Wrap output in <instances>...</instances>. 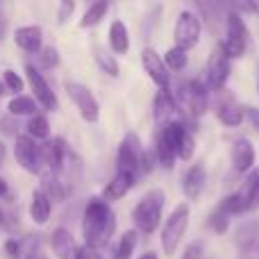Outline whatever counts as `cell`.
Returning <instances> with one entry per match:
<instances>
[{
  "label": "cell",
  "mask_w": 259,
  "mask_h": 259,
  "mask_svg": "<svg viewBox=\"0 0 259 259\" xmlns=\"http://www.w3.org/2000/svg\"><path fill=\"white\" fill-rule=\"evenodd\" d=\"M230 157H232V166H234L237 173L248 175L252 168H255L257 152H255V146L250 143V139H246V137L237 139V141L232 143V152H230Z\"/></svg>",
  "instance_id": "5bb4252c"
},
{
  "label": "cell",
  "mask_w": 259,
  "mask_h": 259,
  "mask_svg": "<svg viewBox=\"0 0 259 259\" xmlns=\"http://www.w3.org/2000/svg\"><path fill=\"white\" fill-rule=\"evenodd\" d=\"M5 252L9 259H34L41 252V234H25V237L7 239Z\"/></svg>",
  "instance_id": "4fadbf2b"
},
{
  "label": "cell",
  "mask_w": 259,
  "mask_h": 259,
  "mask_svg": "<svg viewBox=\"0 0 259 259\" xmlns=\"http://www.w3.org/2000/svg\"><path fill=\"white\" fill-rule=\"evenodd\" d=\"M143 152H146V148L141 146L139 134L137 132H127L125 137H123L121 146H118V152H116V170L118 173L139 175Z\"/></svg>",
  "instance_id": "ba28073f"
},
{
  "label": "cell",
  "mask_w": 259,
  "mask_h": 259,
  "mask_svg": "<svg viewBox=\"0 0 259 259\" xmlns=\"http://www.w3.org/2000/svg\"><path fill=\"white\" fill-rule=\"evenodd\" d=\"M216 116L225 127H239L243 123V107H239L234 100H225V103L219 105Z\"/></svg>",
  "instance_id": "603a6c76"
},
{
  "label": "cell",
  "mask_w": 259,
  "mask_h": 259,
  "mask_svg": "<svg viewBox=\"0 0 259 259\" xmlns=\"http://www.w3.org/2000/svg\"><path fill=\"white\" fill-rule=\"evenodd\" d=\"M137 246H139V232L137 230H127V232H123V237L118 239V243H116V250H114V259H132Z\"/></svg>",
  "instance_id": "83f0119b"
},
{
  "label": "cell",
  "mask_w": 259,
  "mask_h": 259,
  "mask_svg": "<svg viewBox=\"0 0 259 259\" xmlns=\"http://www.w3.org/2000/svg\"><path fill=\"white\" fill-rule=\"evenodd\" d=\"M182 98L187 105V112L193 118H200L207 114V105H209V89L202 80H191L182 87Z\"/></svg>",
  "instance_id": "8fae6325"
},
{
  "label": "cell",
  "mask_w": 259,
  "mask_h": 259,
  "mask_svg": "<svg viewBox=\"0 0 259 259\" xmlns=\"http://www.w3.org/2000/svg\"><path fill=\"white\" fill-rule=\"evenodd\" d=\"M16 46L27 55H39L44 48V30L41 25H21L14 32Z\"/></svg>",
  "instance_id": "9a60e30c"
},
{
  "label": "cell",
  "mask_w": 259,
  "mask_h": 259,
  "mask_svg": "<svg viewBox=\"0 0 259 259\" xmlns=\"http://www.w3.org/2000/svg\"><path fill=\"white\" fill-rule=\"evenodd\" d=\"M155 159H157V164L161 166V168H166V170H170L175 166V159H178V155H175V150L168 146V143L161 139V134L157 132V139H155Z\"/></svg>",
  "instance_id": "f1b7e54d"
},
{
  "label": "cell",
  "mask_w": 259,
  "mask_h": 259,
  "mask_svg": "<svg viewBox=\"0 0 259 259\" xmlns=\"http://www.w3.org/2000/svg\"><path fill=\"white\" fill-rule=\"evenodd\" d=\"M5 159H7V146H5V143L0 141V166L5 164Z\"/></svg>",
  "instance_id": "b9f144b4"
},
{
  "label": "cell",
  "mask_w": 259,
  "mask_h": 259,
  "mask_svg": "<svg viewBox=\"0 0 259 259\" xmlns=\"http://www.w3.org/2000/svg\"><path fill=\"white\" fill-rule=\"evenodd\" d=\"M73 12H75V3H73V0H62V3H59V9H57V23L59 25L68 23V18L73 16Z\"/></svg>",
  "instance_id": "8d00e7d4"
},
{
  "label": "cell",
  "mask_w": 259,
  "mask_h": 259,
  "mask_svg": "<svg viewBox=\"0 0 259 259\" xmlns=\"http://www.w3.org/2000/svg\"><path fill=\"white\" fill-rule=\"evenodd\" d=\"M207 225H209L216 234H225L230 230V216L225 214L223 209H219V207H216V209L209 214V219H207Z\"/></svg>",
  "instance_id": "1f68e13d"
},
{
  "label": "cell",
  "mask_w": 259,
  "mask_h": 259,
  "mask_svg": "<svg viewBox=\"0 0 259 259\" xmlns=\"http://www.w3.org/2000/svg\"><path fill=\"white\" fill-rule=\"evenodd\" d=\"M259 209V189H257V196H255V205H252V211Z\"/></svg>",
  "instance_id": "f6af8a7d"
},
{
  "label": "cell",
  "mask_w": 259,
  "mask_h": 259,
  "mask_svg": "<svg viewBox=\"0 0 259 259\" xmlns=\"http://www.w3.org/2000/svg\"><path fill=\"white\" fill-rule=\"evenodd\" d=\"M109 12V3H105V0H98V3H91L89 7H87V12L82 14L80 18V27L82 30H89V27H96L100 21H103L105 16H107Z\"/></svg>",
  "instance_id": "4316f807"
},
{
  "label": "cell",
  "mask_w": 259,
  "mask_h": 259,
  "mask_svg": "<svg viewBox=\"0 0 259 259\" xmlns=\"http://www.w3.org/2000/svg\"><path fill=\"white\" fill-rule=\"evenodd\" d=\"M248 39H250V32H248V25L241 14L234 12V9L225 14V39L221 41L219 48L223 50V55L230 62L232 59H241L246 55Z\"/></svg>",
  "instance_id": "277c9868"
},
{
  "label": "cell",
  "mask_w": 259,
  "mask_h": 259,
  "mask_svg": "<svg viewBox=\"0 0 259 259\" xmlns=\"http://www.w3.org/2000/svg\"><path fill=\"white\" fill-rule=\"evenodd\" d=\"M116 232V214L103 198H89L82 214V237L91 250H105Z\"/></svg>",
  "instance_id": "6da1fadb"
},
{
  "label": "cell",
  "mask_w": 259,
  "mask_h": 259,
  "mask_svg": "<svg viewBox=\"0 0 259 259\" xmlns=\"http://www.w3.org/2000/svg\"><path fill=\"white\" fill-rule=\"evenodd\" d=\"M175 46L182 50H193L200 44L202 36V21L193 9H182L178 14V21H175Z\"/></svg>",
  "instance_id": "5b68a950"
},
{
  "label": "cell",
  "mask_w": 259,
  "mask_h": 259,
  "mask_svg": "<svg viewBox=\"0 0 259 259\" xmlns=\"http://www.w3.org/2000/svg\"><path fill=\"white\" fill-rule=\"evenodd\" d=\"M0 130H3L5 134H9V137H16V132H18V125L16 123H14V116H7V118H3V121H0Z\"/></svg>",
  "instance_id": "f35d334b"
},
{
  "label": "cell",
  "mask_w": 259,
  "mask_h": 259,
  "mask_svg": "<svg viewBox=\"0 0 259 259\" xmlns=\"http://www.w3.org/2000/svg\"><path fill=\"white\" fill-rule=\"evenodd\" d=\"M39 62H41V68L50 71V68H57L59 66V50L55 46H44L39 53Z\"/></svg>",
  "instance_id": "e575fe53"
},
{
  "label": "cell",
  "mask_w": 259,
  "mask_h": 259,
  "mask_svg": "<svg viewBox=\"0 0 259 259\" xmlns=\"http://www.w3.org/2000/svg\"><path fill=\"white\" fill-rule=\"evenodd\" d=\"M243 118L252 123V127L259 130V109L257 107H243Z\"/></svg>",
  "instance_id": "ab89813d"
},
{
  "label": "cell",
  "mask_w": 259,
  "mask_h": 259,
  "mask_svg": "<svg viewBox=\"0 0 259 259\" xmlns=\"http://www.w3.org/2000/svg\"><path fill=\"white\" fill-rule=\"evenodd\" d=\"M9 116H34V114H39V105H36V100L32 98V96H14L12 100H9Z\"/></svg>",
  "instance_id": "484cf974"
},
{
  "label": "cell",
  "mask_w": 259,
  "mask_h": 259,
  "mask_svg": "<svg viewBox=\"0 0 259 259\" xmlns=\"http://www.w3.org/2000/svg\"><path fill=\"white\" fill-rule=\"evenodd\" d=\"M14 155L16 161L21 164L23 170L32 175H41L46 170V161H44V148L39 141L30 139L27 134H18L16 143H14Z\"/></svg>",
  "instance_id": "8992f818"
},
{
  "label": "cell",
  "mask_w": 259,
  "mask_h": 259,
  "mask_svg": "<svg viewBox=\"0 0 259 259\" xmlns=\"http://www.w3.org/2000/svg\"><path fill=\"white\" fill-rule=\"evenodd\" d=\"M64 89H66L68 98L73 100V105L77 107L80 116L84 118L87 123H98V118H100V105H98V100H96L94 91H91L89 87L82 84V82L68 80L66 84H64Z\"/></svg>",
  "instance_id": "52a82bcc"
},
{
  "label": "cell",
  "mask_w": 259,
  "mask_h": 259,
  "mask_svg": "<svg viewBox=\"0 0 259 259\" xmlns=\"http://www.w3.org/2000/svg\"><path fill=\"white\" fill-rule=\"evenodd\" d=\"M230 71H232V66H230V59L225 57L223 50L216 46V48L211 50L209 59H207V68H205V84H207V89L221 91L225 84H228Z\"/></svg>",
  "instance_id": "30bf717a"
},
{
  "label": "cell",
  "mask_w": 259,
  "mask_h": 259,
  "mask_svg": "<svg viewBox=\"0 0 259 259\" xmlns=\"http://www.w3.org/2000/svg\"><path fill=\"white\" fill-rule=\"evenodd\" d=\"M164 205H166V193L161 189H150L143 193V198L134 205L132 209V223L139 234H152L161 225L164 219Z\"/></svg>",
  "instance_id": "7a4b0ae2"
},
{
  "label": "cell",
  "mask_w": 259,
  "mask_h": 259,
  "mask_svg": "<svg viewBox=\"0 0 259 259\" xmlns=\"http://www.w3.org/2000/svg\"><path fill=\"white\" fill-rule=\"evenodd\" d=\"M193 155H196V139H193L191 132H187L182 137V141H180V146H178V159L191 161Z\"/></svg>",
  "instance_id": "836d02e7"
},
{
  "label": "cell",
  "mask_w": 259,
  "mask_h": 259,
  "mask_svg": "<svg viewBox=\"0 0 259 259\" xmlns=\"http://www.w3.org/2000/svg\"><path fill=\"white\" fill-rule=\"evenodd\" d=\"M234 12L239 14H255V16H259V0H246V3H239L237 7H234Z\"/></svg>",
  "instance_id": "74e56055"
},
{
  "label": "cell",
  "mask_w": 259,
  "mask_h": 259,
  "mask_svg": "<svg viewBox=\"0 0 259 259\" xmlns=\"http://www.w3.org/2000/svg\"><path fill=\"white\" fill-rule=\"evenodd\" d=\"M0 94H3V91H0Z\"/></svg>",
  "instance_id": "c3c4849f"
},
{
  "label": "cell",
  "mask_w": 259,
  "mask_h": 259,
  "mask_svg": "<svg viewBox=\"0 0 259 259\" xmlns=\"http://www.w3.org/2000/svg\"><path fill=\"white\" fill-rule=\"evenodd\" d=\"M5 25H7V23H5V14H3V7H0V36L5 34Z\"/></svg>",
  "instance_id": "7bdbcfd3"
},
{
  "label": "cell",
  "mask_w": 259,
  "mask_h": 259,
  "mask_svg": "<svg viewBox=\"0 0 259 259\" xmlns=\"http://www.w3.org/2000/svg\"><path fill=\"white\" fill-rule=\"evenodd\" d=\"M53 214V200L46 196L44 189H34L30 198V219L36 225H46Z\"/></svg>",
  "instance_id": "ffe728a7"
},
{
  "label": "cell",
  "mask_w": 259,
  "mask_h": 259,
  "mask_svg": "<svg viewBox=\"0 0 259 259\" xmlns=\"http://www.w3.org/2000/svg\"><path fill=\"white\" fill-rule=\"evenodd\" d=\"M94 59L98 64V68L109 77H118L121 75V66L116 62V55H112V50H105L103 46H96L94 48Z\"/></svg>",
  "instance_id": "cb8c5ba5"
},
{
  "label": "cell",
  "mask_w": 259,
  "mask_h": 259,
  "mask_svg": "<svg viewBox=\"0 0 259 259\" xmlns=\"http://www.w3.org/2000/svg\"><path fill=\"white\" fill-rule=\"evenodd\" d=\"M139 259H159V255H157V252H152V250H148V252H143Z\"/></svg>",
  "instance_id": "ee69618b"
},
{
  "label": "cell",
  "mask_w": 259,
  "mask_h": 259,
  "mask_svg": "<svg viewBox=\"0 0 259 259\" xmlns=\"http://www.w3.org/2000/svg\"><path fill=\"white\" fill-rule=\"evenodd\" d=\"M202 255H205V241H202V239H196V241H191L187 248H184V252L180 259H202Z\"/></svg>",
  "instance_id": "d590c367"
},
{
  "label": "cell",
  "mask_w": 259,
  "mask_h": 259,
  "mask_svg": "<svg viewBox=\"0 0 259 259\" xmlns=\"http://www.w3.org/2000/svg\"><path fill=\"white\" fill-rule=\"evenodd\" d=\"M107 36H109V50H112V55H127V50H130V32H127V25L121 21V18L112 21Z\"/></svg>",
  "instance_id": "44dd1931"
},
{
  "label": "cell",
  "mask_w": 259,
  "mask_h": 259,
  "mask_svg": "<svg viewBox=\"0 0 259 259\" xmlns=\"http://www.w3.org/2000/svg\"><path fill=\"white\" fill-rule=\"evenodd\" d=\"M25 134L30 139H34V141H48L50 139V123H48V116L46 114H34V116H30V121H27L25 125Z\"/></svg>",
  "instance_id": "d4e9b609"
},
{
  "label": "cell",
  "mask_w": 259,
  "mask_h": 259,
  "mask_svg": "<svg viewBox=\"0 0 259 259\" xmlns=\"http://www.w3.org/2000/svg\"><path fill=\"white\" fill-rule=\"evenodd\" d=\"M18 214L12 209V207H3L0 205V230L7 234H14L18 230Z\"/></svg>",
  "instance_id": "4dcf8cb0"
},
{
  "label": "cell",
  "mask_w": 259,
  "mask_h": 259,
  "mask_svg": "<svg viewBox=\"0 0 259 259\" xmlns=\"http://www.w3.org/2000/svg\"><path fill=\"white\" fill-rule=\"evenodd\" d=\"M178 112V100L170 94V89H159L155 94V100H152V114H155V121L159 127L168 125L173 121V114Z\"/></svg>",
  "instance_id": "2e32d148"
},
{
  "label": "cell",
  "mask_w": 259,
  "mask_h": 259,
  "mask_svg": "<svg viewBox=\"0 0 259 259\" xmlns=\"http://www.w3.org/2000/svg\"><path fill=\"white\" fill-rule=\"evenodd\" d=\"M34 259H48V257H46V255H44V252H39V255H36Z\"/></svg>",
  "instance_id": "bcb514c9"
},
{
  "label": "cell",
  "mask_w": 259,
  "mask_h": 259,
  "mask_svg": "<svg viewBox=\"0 0 259 259\" xmlns=\"http://www.w3.org/2000/svg\"><path fill=\"white\" fill-rule=\"evenodd\" d=\"M189 223H191V207L189 202H180L175 205V209L170 211V216L164 221L161 225V237H159V243H161V250L164 255H175L182 243L184 234L189 230Z\"/></svg>",
  "instance_id": "3957f363"
},
{
  "label": "cell",
  "mask_w": 259,
  "mask_h": 259,
  "mask_svg": "<svg viewBox=\"0 0 259 259\" xmlns=\"http://www.w3.org/2000/svg\"><path fill=\"white\" fill-rule=\"evenodd\" d=\"M3 84H5V89L14 91L16 96H21V91L25 89V80L16 71H12V68H5L3 71Z\"/></svg>",
  "instance_id": "d6a6232c"
},
{
  "label": "cell",
  "mask_w": 259,
  "mask_h": 259,
  "mask_svg": "<svg viewBox=\"0 0 259 259\" xmlns=\"http://www.w3.org/2000/svg\"><path fill=\"white\" fill-rule=\"evenodd\" d=\"M164 64L166 68H168V73H182L184 68L189 66V53L182 48H178V46H170L168 50L164 53Z\"/></svg>",
  "instance_id": "f546056e"
},
{
  "label": "cell",
  "mask_w": 259,
  "mask_h": 259,
  "mask_svg": "<svg viewBox=\"0 0 259 259\" xmlns=\"http://www.w3.org/2000/svg\"><path fill=\"white\" fill-rule=\"evenodd\" d=\"M141 66H143V71H146V75L150 77L159 89H170V73L164 64V57H161L155 48L141 50Z\"/></svg>",
  "instance_id": "7c38bea8"
},
{
  "label": "cell",
  "mask_w": 259,
  "mask_h": 259,
  "mask_svg": "<svg viewBox=\"0 0 259 259\" xmlns=\"http://www.w3.org/2000/svg\"><path fill=\"white\" fill-rule=\"evenodd\" d=\"M237 246L241 248V252H248L252 248L259 246V221H243L237 228V237H234Z\"/></svg>",
  "instance_id": "7402d4cb"
},
{
  "label": "cell",
  "mask_w": 259,
  "mask_h": 259,
  "mask_svg": "<svg viewBox=\"0 0 259 259\" xmlns=\"http://www.w3.org/2000/svg\"><path fill=\"white\" fill-rule=\"evenodd\" d=\"M25 75H27V84H30V89H32V98L36 100V105H41V107L48 109V112H57L59 100H57V96H55L53 87L48 84V80H46L44 73H41L36 66L27 64Z\"/></svg>",
  "instance_id": "9c48e42d"
},
{
  "label": "cell",
  "mask_w": 259,
  "mask_h": 259,
  "mask_svg": "<svg viewBox=\"0 0 259 259\" xmlns=\"http://www.w3.org/2000/svg\"><path fill=\"white\" fill-rule=\"evenodd\" d=\"M50 246L57 259H77V243L75 237L71 234V230L66 228H55L50 234Z\"/></svg>",
  "instance_id": "ac0fdd59"
},
{
  "label": "cell",
  "mask_w": 259,
  "mask_h": 259,
  "mask_svg": "<svg viewBox=\"0 0 259 259\" xmlns=\"http://www.w3.org/2000/svg\"><path fill=\"white\" fill-rule=\"evenodd\" d=\"M7 196H9V184L5 182L3 178H0V200H5Z\"/></svg>",
  "instance_id": "60d3db41"
},
{
  "label": "cell",
  "mask_w": 259,
  "mask_h": 259,
  "mask_svg": "<svg viewBox=\"0 0 259 259\" xmlns=\"http://www.w3.org/2000/svg\"><path fill=\"white\" fill-rule=\"evenodd\" d=\"M205 184H207V173H205V166L202 164H193L187 168L182 178V193L184 198L189 200H198L200 193L205 191Z\"/></svg>",
  "instance_id": "e0dca14e"
},
{
  "label": "cell",
  "mask_w": 259,
  "mask_h": 259,
  "mask_svg": "<svg viewBox=\"0 0 259 259\" xmlns=\"http://www.w3.org/2000/svg\"><path fill=\"white\" fill-rule=\"evenodd\" d=\"M257 91H259V82H257Z\"/></svg>",
  "instance_id": "7dc6e473"
},
{
  "label": "cell",
  "mask_w": 259,
  "mask_h": 259,
  "mask_svg": "<svg viewBox=\"0 0 259 259\" xmlns=\"http://www.w3.org/2000/svg\"><path fill=\"white\" fill-rule=\"evenodd\" d=\"M134 184H137V175H132V173H118V170H116V175H114V178L107 182V187H105L103 200H107V202L121 200V198H125L127 193L132 191Z\"/></svg>",
  "instance_id": "d6986e66"
}]
</instances>
